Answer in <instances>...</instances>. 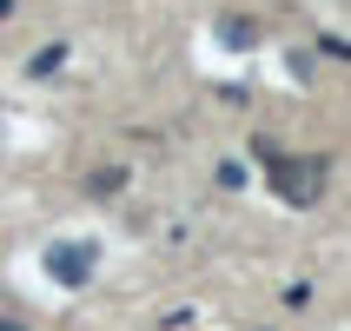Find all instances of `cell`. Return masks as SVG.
Instances as JSON below:
<instances>
[{
  "instance_id": "6da1fadb",
  "label": "cell",
  "mask_w": 351,
  "mask_h": 331,
  "mask_svg": "<svg viewBox=\"0 0 351 331\" xmlns=\"http://www.w3.org/2000/svg\"><path fill=\"white\" fill-rule=\"evenodd\" d=\"M258 159L272 166V186H278V199L285 206H318L325 199V179H332V166L325 159H292V153H278V146H258Z\"/></svg>"
},
{
  "instance_id": "7a4b0ae2",
  "label": "cell",
  "mask_w": 351,
  "mask_h": 331,
  "mask_svg": "<svg viewBox=\"0 0 351 331\" xmlns=\"http://www.w3.org/2000/svg\"><path fill=\"white\" fill-rule=\"evenodd\" d=\"M93 258H99V245L60 238V245H47V278H53V285H86V278H93Z\"/></svg>"
},
{
  "instance_id": "3957f363",
  "label": "cell",
  "mask_w": 351,
  "mask_h": 331,
  "mask_svg": "<svg viewBox=\"0 0 351 331\" xmlns=\"http://www.w3.org/2000/svg\"><path fill=\"white\" fill-rule=\"evenodd\" d=\"M219 40H226L232 53H245V47H258V27H252V20H239V14H219Z\"/></svg>"
},
{
  "instance_id": "277c9868",
  "label": "cell",
  "mask_w": 351,
  "mask_h": 331,
  "mask_svg": "<svg viewBox=\"0 0 351 331\" xmlns=\"http://www.w3.org/2000/svg\"><path fill=\"white\" fill-rule=\"evenodd\" d=\"M60 60H66V40H53V47H47V53H40V60H34V73H53Z\"/></svg>"
},
{
  "instance_id": "5b68a950",
  "label": "cell",
  "mask_w": 351,
  "mask_h": 331,
  "mask_svg": "<svg viewBox=\"0 0 351 331\" xmlns=\"http://www.w3.org/2000/svg\"><path fill=\"white\" fill-rule=\"evenodd\" d=\"M318 47H325V53H332V60H351V40H338V34H325V40H318Z\"/></svg>"
},
{
  "instance_id": "8992f818",
  "label": "cell",
  "mask_w": 351,
  "mask_h": 331,
  "mask_svg": "<svg viewBox=\"0 0 351 331\" xmlns=\"http://www.w3.org/2000/svg\"><path fill=\"white\" fill-rule=\"evenodd\" d=\"M7 14H14V0H0V20H7Z\"/></svg>"
}]
</instances>
